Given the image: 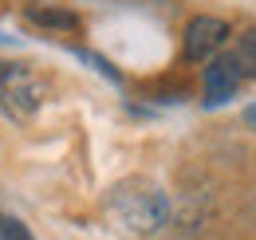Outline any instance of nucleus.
<instances>
[{
	"instance_id": "obj_1",
	"label": "nucleus",
	"mask_w": 256,
	"mask_h": 240,
	"mask_svg": "<svg viewBox=\"0 0 256 240\" xmlns=\"http://www.w3.org/2000/svg\"><path fill=\"white\" fill-rule=\"evenodd\" d=\"M110 209H114V216L126 224L130 232H142V236L158 232L162 224L170 220V201L150 181H122L110 193Z\"/></svg>"
},
{
	"instance_id": "obj_2",
	"label": "nucleus",
	"mask_w": 256,
	"mask_h": 240,
	"mask_svg": "<svg viewBox=\"0 0 256 240\" xmlns=\"http://www.w3.org/2000/svg\"><path fill=\"white\" fill-rule=\"evenodd\" d=\"M0 98H4V110L12 118H28L44 102V87L20 63H0Z\"/></svg>"
},
{
	"instance_id": "obj_3",
	"label": "nucleus",
	"mask_w": 256,
	"mask_h": 240,
	"mask_svg": "<svg viewBox=\"0 0 256 240\" xmlns=\"http://www.w3.org/2000/svg\"><path fill=\"white\" fill-rule=\"evenodd\" d=\"M232 28L221 16H193L186 24V40H182V56L190 63H209L221 56V48L228 44Z\"/></svg>"
},
{
	"instance_id": "obj_4",
	"label": "nucleus",
	"mask_w": 256,
	"mask_h": 240,
	"mask_svg": "<svg viewBox=\"0 0 256 240\" xmlns=\"http://www.w3.org/2000/svg\"><path fill=\"white\" fill-rule=\"evenodd\" d=\"M240 63L232 52H221L217 60L205 63V71H201V102L205 106H224L228 98H236V90H240Z\"/></svg>"
},
{
	"instance_id": "obj_5",
	"label": "nucleus",
	"mask_w": 256,
	"mask_h": 240,
	"mask_svg": "<svg viewBox=\"0 0 256 240\" xmlns=\"http://www.w3.org/2000/svg\"><path fill=\"white\" fill-rule=\"evenodd\" d=\"M36 24H44V28H60V32H79L83 28V20L75 16V12H64V8H32L28 12Z\"/></svg>"
},
{
	"instance_id": "obj_6",
	"label": "nucleus",
	"mask_w": 256,
	"mask_h": 240,
	"mask_svg": "<svg viewBox=\"0 0 256 240\" xmlns=\"http://www.w3.org/2000/svg\"><path fill=\"white\" fill-rule=\"evenodd\" d=\"M232 56L240 63V75H248L256 79V28L240 32V40H236V48H232Z\"/></svg>"
},
{
	"instance_id": "obj_7",
	"label": "nucleus",
	"mask_w": 256,
	"mask_h": 240,
	"mask_svg": "<svg viewBox=\"0 0 256 240\" xmlns=\"http://www.w3.org/2000/svg\"><path fill=\"white\" fill-rule=\"evenodd\" d=\"M0 240H32V232H28V224H24V220L4 216V220H0Z\"/></svg>"
},
{
	"instance_id": "obj_8",
	"label": "nucleus",
	"mask_w": 256,
	"mask_h": 240,
	"mask_svg": "<svg viewBox=\"0 0 256 240\" xmlns=\"http://www.w3.org/2000/svg\"><path fill=\"white\" fill-rule=\"evenodd\" d=\"M75 56H79V60H87V63H95V71H98V75H106V79H114V83L122 79V75H118V71H114L110 63L102 60V56H95V52H83V48H75Z\"/></svg>"
},
{
	"instance_id": "obj_9",
	"label": "nucleus",
	"mask_w": 256,
	"mask_h": 240,
	"mask_svg": "<svg viewBox=\"0 0 256 240\" xmlns=\"http://www.w3.org/2000/svg\"><path fill=\"white\" fill-rule=\"evenodd\" d=\"M244 126H248V130H256V106H248V110H244Z\"/></svg>"
}]
</instances>
